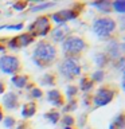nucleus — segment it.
<instances>
[{"mask_svg": "<svg viewBox=\"0 0 125 129\" xmlns=\"http://www.w3.org/2000/svg\"><path fill=\"white\" fill-rule=\"evenodd\" d=\"M58 59V48L51 40H40L32 52V60L40 69L52 66Z\"/></svg>", "mask_w": 125, "mask_h": 129, "instance_id": "1", "label": "nucleus"}, {"mask_svg": "<svg viewBox=\"0 0 125 129\" xmlns=\"http://www.w3.org/2000/svg\"><path fill=\"white\" fill-rule=\"evenodd\" d=\"M89 48V43L78 35L70 34L62 42V51L65 58H79Z\"/></svg>", "mask_w": 125, "mask_h": 129, "instance_id": "2", "label": "nucleus"}, {"mask_svg": "<svg viewBox=\"0 0 125 129\" xmlns=\"http://www.w3.org/2000/svg\"><path fill=\"white\" fill-rule=\"evenodd\" d=\"M117 28V22L110 16H100L93 22V31L101 39H108Z\"/></svg>", "mask_w": 125, "mask_h": 129, "instance_id": "3", "label": "nucleus"}, {"mask_svg": "<svg viewBox=\"0 0 125 129\" xmlns=\"http://www.w3.org/2000/svg\"><path fill=\"white\" fill-rule=\"evenodd\" d=\"M58 71L65 79L73 81L82 73V66L79 63V58H63L58 64Z\"/></svg>", "mask_w": 125, "mask_h": 129, "instance_id": "4", "label": "nucleus"}, {"mask_svg": "<svg viewBox=\"0 0 125 129\" xmlns=\"http://www.w3.org/2000/svg\"><path fill=\"white\" fill-rule=\"evenodd\" d=\"M116 95H117L116 86H113V85H102L93 94V106L94 108L105 106V105L110 104Z\"/></svg>", "mask_w": 125, "mask_h": 129, "instance_id": "5", "label": "nucleus"}, {"mask_svg": "<svg viewBox=\"0 0 125 129\" xmlns=\"http://www.w3.org/2000/svg\"><path fill=\"white\" fill-rule=\"evenodd\" d=\"M52 30L51 26V19L50 15H40L38 19H35V22L28 26V32L34 36H46L50 34Z\"/></svg>", "mask_w": 125, "mask_h": 129, "instance_id": "6", "label": "nucleus"}, {"mask_svg": "<svg viewBox=\"0 0 125 129\" xmlns=\"http://www.w3.org/2000/svg\"><path fill=\"white\" fill-rule=\"evenodd\" d=\"M83 7H85L83 4L77 3L71 8L62 10V11H58V12H55V14H52L50 16V19H52L55 23H58V26H62V24H66V22H69V20L75 19L77 16L81 14V10H82Z\"/></svg>", "mask_w": 125, "mask_h": 129, "instance_id": "7", "label": "nucleus"}, {"mask_svg": "<svg viewBox=\"0 0 125 129\" xmlns=\"http://www.w3.org/2000/svg\"><path fill=\"white\" fill-rule=\"evenodd\" d=\"M22 69V62L15 55H2L0 56V70L6 74L16 75Z\"/></svg>", "mask_w": 125, "mask_h": 129, "instance_id": "8", "label": "nucleus"}, {"mask_svg": "<svg viewBox=\"0 0 125 129\" xmlns=\"http://www.w3.org/2000/svg\"><path fill=\"white\" fill-rule=\"evenodd\" d=\"M47 101L51 105H54L55 108H63L66 104V98L62 94V91L58 89H51L47 91Z\"/></svg>", "mask_w": 125, "mask_h": 129, "instance_id": "9", "label": "nucleus"}, {"mask_svg": "<svg viewBox=\"0 0 125 129\" xmlns=\"http://www.w3.org/2000/svg\"><path fill=\"white\" fill-rule=\"evenodd\" d=\"M69 35H70V28H69L66 24L58 26V27L52 28V30L50 31V36H51L52 42H60L62 43Z\"/></svg>", "mask_w": 125, "mask_h": 129, "instance_id": "10", "label": "nucleus"}, {"mask_svg": "<svg viewBox=\"0 0 125 129\" xmlns=\"http://www.w3.org/2000/svg\"><path fill=\"white\" fill-rule=\"evenodd\" d=\"M105 54L109 56V59H118L120 56H122V52H124V44L122 43H117V42H113V43H109L106 50L104 51Z\"/></svg>", "mask_w": 125, "mask_h": 129, "instance_id": "11", "label": "nucleus"}, {"mask_svg": "<svg viewBox=\"0 0 125 129\" xmlns=\"http://www.w3.org/2000/svg\"><path fill=\"white\" fill-rule=\"evenodd\" d=\"M3 106L7 110H15L19 108V97L14 91H8L3 97Z\"/></svg>", "mask_w": 125, "mask_h": 129, "instance_id": "12", "label": "nucleus"}, {"mask_svg": "<svg viewBox=\"0 0 125 129\" xmlns=\"http://www.w3.org/2000/svg\"><path fill=\"white\" fill-rule=\"evenodd\" d=\"M36 109H38V105H36L35 101H30V102H26L22 108V117L24 120H28L31 117L35 116Z\"/></svg>", "mask_w": 125, "mask_h": 129, "instance_id": "13", "label": "nucleus"}, {"mask_svg": "<svg viewBox=\"0 0 125 129\" xmlns=\"http://www.w3.org/2000/svg\"><path fill=\"white\" fill-rule=\"evenodd\" d=\"M12 83H14L15 87L18 89H24L30 85V75H26V74H16L11 78Z\"/></svg>", "mask_w": 125, "mask_h": 129, "instance_id": "14", "label": "nucleus"}, {"mask_svg": "<svg viewBox=\"0 0 125 129\" xmlns=\"http://www.w3.org/2000/svg\"><path fill=\"white\" fill-rule=\"evenodd\" d=\"M93 87H94V82L90 79V77H89V75H83L82 78L79 79L78 90H82L83 93H87V91H90Z\"/></svg>", "mask_w": 125, "mask_h": 129, "instance_id": "15", "label": "nucleus"}, {"mask_svg": "<svg viewBox=\"0 0 125 129\" xmlns=\"http://www.w3.org/2000/svg\"><path fill=\"white\" fill-rule=\"evenodd\" d=\"M94 63L100 67V70H102V67L108 66V64L110 63V59H109V56L105 54L104 51L102 52H97V54L94 55Z\"/></svg>", "mask_w": 125, "mask_h": 129, "instance_id": "16", "label": "nucleus"}, {"mask_svg": "<svg viewBox=\"0 0 125 129\" xmlns=\"http://www.w3.org/2000/svg\"><path fill=\"white\" fill-rule=\"evenodd\" d=\"M124 126H125V117L124 113L121 112L113 118V121L109 125V129H124Z\"/></svg>", "mask_w": 125, "mask_h": 129, "instance_id": "17", "label": "nucleus"}, {"mask_svg": "<svg viewBox=\"0 0 125 129\" xmlns=\"http://www.w3.org/2000/svg\"><path fill=\"white\" fill-rule=\"evenodd\" d=\"M90 4L93 7L98 8L102 14H110L112 12V3L110 2H104V0H101V2H93Z\"/></svg>", "mask_w": 125, "mask_h": 129, "instance_id": "18", "label": "nucleus"}, {"mask_svg": "<svg viewBox=\"0 0 125 129\" xmlns=\"http://www.w3.org/2000/svg\"><path fill=\"white\" fill-rule=\"evenodd\" d=\"M40 85L54 87L56 85V75L54 74V73H47V74H44L42 77V79H40Z\"/></svg>", "mask_w": 125, "mask_h": 129, "instance_id": "19", "label": "nucleus"}, {"mask_svg": "<svg viewBox=\"0 0 125 129\" xmlns=\"http://www.w3.org/2000/svg\"><path fill=\"white\" fill-rule=\"evenodd\" d=\"M18 38V42H19V46L20 47H26L28 46V44H31L32 42H34V36H32L30 32H26V34H20L16 36Z\"/></svg>", "mask_w": 125, "mask_h": 129, "instance_id": "20", "label": "nucleus"}, {"mask_svg": "<svg viewBox=\"0 0 125 129\" xmlns=\"http://www.w3.org/2000/svg\"><path fill=\"white\" fill-rule=\"evenodd\" d=\"M44 117H46V118L50 121L51 124H56V122H58V121L60 120V113H59L58 110H55V109H52V110L47 112Z\"/></svg>", "mask_w": 125, "mask_h": 129, "instance_id": "21", "label": "nucleus"}, {"mask_svg": "<svg viewBox=\"0 0 125 129\" xmlns=\"http://www.w3.org/2000/svg\"><path fill=\"white\" fill-rule=\"evenodd\" d=\"M78 86H74V85H69L66 87V97H67V101L70 100H75L77 98V94H78Z\"/></svg>", "mask_w": 125, "mask_h": 129, "instance_id": "22", "label": "nucleus"}, {"mask_svg": "<svg viewBox=\"0 0 125 129\" xmlns=\"http://www.w3.org/2000/svg\"><path fill=\"white\" fill-rule=\"evenodd\" d=\"M52 6H55V3H51V2L44 3V2H42V3H38V4H36V6H34V7H31L30 10H31L32 12H39V11L47 10V8H51Z\"/></svg>", "mask_w": 125, "mask_h": 129, "instance_id": "23", "label": "nucleus"}, {"mask_svg": "<svg viewBox=\"0 0 125 129\" xmlns=\"http://www.w3.org/2000/svg\"><path fill=\"white\" fill-rule=\"evenodd\" d=\"M77 108H78V101H77V98L70 100V101H67V102L65 104L63 112H66V114H69V112H74Z\"/></svg>", "mask_w": 125, "mask_h": 129, "instance_id": "24", "label": "nucleus"}, {"mask_svg": "<svg viewBox=\"0 0 125 129\" xmlns=\"http://www.w3.org/2000/svg\"><path fill=\"white\" fill-rule=\"evenodd\" d=\"M112 10H114L116 12L122 15L125 12V2L124 0H117V2L112 3Z\"/></svg>", "mask_w": 125, "mask_h": 129, "instance_id": "25", "label": "nucleus"}, {"mask_svg": "<svg viewBox=\"0 0 125 129\" xmlns=\"http://www.w3.org/2000/svg\"><path fill=\"white\" fill-rule=\"evenodd\" d=\"M62 125L63 126H73L74 128V124H75V118L73 117V114H65L62 116Z\"/></svg>", "mask_w": 125, "mask_h": 129, "instance_id": "26", "label": "nucleus"}, {"mask_svg": "<svg viewBox=\"0 0 125 129\" xmlns=\"http://www.w3.org/2000/svg\"><path fill=\"white\" fill-rule=\"evenodd\" d=\"M90 79L93 81V82H102V81L105 79V71L104 70H96L94 73L91 74Z\"/></svg>", "mask_w": 125, "mask_h": 129, "instance_id": "27", "label": "nucleus"}, {"mask_svg": "<svg viewBox=\"0 0 125 129\" xmlns=\"http://www.w3.org/2000/svg\"><path fill=\"white\" fill-rule=\"evenodd\" d=\"M30 95L32 97L34 100H40L43 97V90L40 87H38V86H34L30 90Z\"/></svg>", "mask_w": 125, "mask_h": 129, "instance_id": "28", "label": "nucleus"}, {"mask_svg": "<svg viewBox=\"0 0 125 129\" xmlns=\"http://www.w3.org/2000/svg\"><path fill=\"white\" fill-rule=\"evenodd\" d=\"M12 7H14V10H16V11H23V10H26V8L28 7V2H27V0L15 2L14 4H12Z\"/></svg>", "mask_w": 125, "mask_h": 129, "instance_id": "29", "label": "nucleus"}, {"mask_svg": "<svg viewBox=\"0 0 125 129\" xmlns=\"http://www.w3.org/2000/svg\"><path fill=\"white\" fill-rule=\"evenodd\" d=\"M24 27L23 23H16V24H10V26H2L0 30H14V31H19Z\"/></svg>", "mask_w": 125, "mask_h": 129, "instance_id": "30", "label": "nucleus"}, {"mask_svg": "<svg viewBox=\"0 0 125 129\" xmlns=\"http://www.w3.org/2000/svg\"><path fill=\"white\" fill-rule=\"evenodd\" d=\"M4 126L8 128V129H11V128H14L15 126V124H16V120L14 118V117H11V116H7V117H4Z\"/></svg>", "mask_w": 125, "mask_h": 129, "instance_id": "31", "label": "nucleus"}, {"mask_svg": "<svg viewBox=\"0 0 125 129\" xmlns=\"http://www.w3.org/2000/svg\"><path fill=\"white\" fill-rule=\"evenodd\" d=\"M8 47L12 48V50H18V48H20L18 38H16V36H14V38H11L10 40H8Z\"/></svg>", "mask_w": 125, "mask_h": 129, "instance_id": "32", "label": "nucleus"}, {"mask_svg": "<svg viewBox=\"0 0 125 129\" xmlns=\"http://www.w3.org/2000/svg\"><path fill=\"white\" fill-rule=\"evenodd\" d=\"M114 67H116V69H118L121 73H124V56H120L118 59H116Z\"/></svg>", "mask_w": 125, "mask_h": 129, "instance_id": "33", "label": "nucleus"}, {"mask_svg": "<svg viewBox=\"0 0 125 129\" xmlns=\"http://www.w3.org/2000/svg\"><path fill=\"white\" fill-rule=\"evenodd\" d=\"M86 120H87V114H86V113H85V114H81L79 116V121H78V126L83 128L85 125H86Z\"/></svg>", "mask_w": 125, "mask_h": 129, "instance_id": "34", "label": "nucleus"}, {"mask_svg": "<svg viewBox=\"0 0 125 129\" xmlns=\"http://www.w3.org/2000/svg\"><path fill=\"white\" fill-rule=\"evenodd\" d=\"M83 104H85V106L89 108L90 105H93V95H85V100H83Z\"/></svg>", "mask_w": 125, "mask_h": 129, "instance_id": "35", "label": "nucleus"}, {"mask_svg": "<svg viewBox=\"0 0 125 129\" xmlns=\"http://www.w3.org/2000/svg\"><path fill=\"white\" fill-rule=\"evenodd\" d=\"M16 129H30V124H28L27 121H22V122H19Z\"/></svg>", "mask_w": 125, "mask_h": 129, "instance_id": "36", "label": "nucleus"}, {"mask_svg": "<svg viewBox=\"0 0 125 129\" xmlns=\"http://www.w3.org/2000/svg\"><path fill=\"white\" fill-rule=\"evenodd\" d=\"M4 91H6V83L0 81V94H3Z\"/></svg>", "mask_w": 125, "mask_h": 129, "instance_id": "37", "label": "nucleus"}, {"mask_svg": "<svg viewBox=\"0 0 125 129\" xmlns=\"http://www.w3.org/2000/svg\"><path fill=\"white\" fill-rule=\"evenodd\" d=\"M4 118V112H3V108H2V105H0V122L3 121Z\"/></svg>", "mask_w": 125, "mask_h": 129, "instance_id": "38", "label": "nucleus"}, {"mask_svg": "<svg viewBox=\"0 0 125 129\" xmlns=\"http://www.w3.org/2000/svg\"><path fill=\"white\" fill-rule=\"evenodd\" d=\"M63 129H74L73 126H63Z\"/></svg>", "mask_w": 125, "mask_h": 129, "instance_id": "39", "label": "nucleus"}, {"mask_svg": "<svg viewBox=\"0 0 125 129\" xmlns=\"http://www.w3.org/2000/svg\"><path fill=\"white\" fill-rule=\"evenodd\" d=\"M86 129H91V128H86Z\"/></svg>", "mask_w": 125, "mask_h": 129, "instance_id": "40", "label": "nucleus"}]
</instances>
